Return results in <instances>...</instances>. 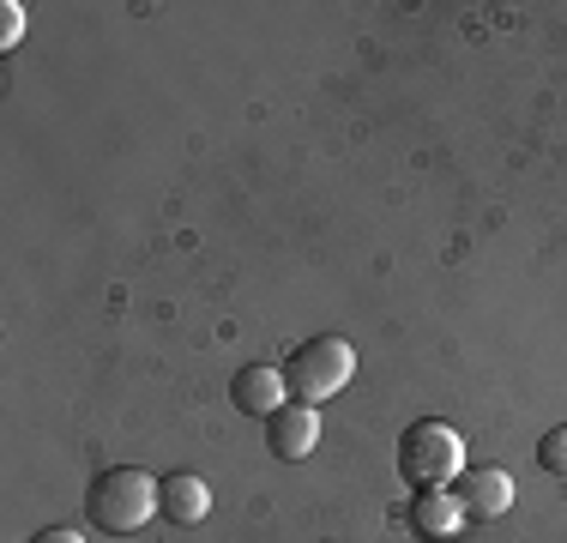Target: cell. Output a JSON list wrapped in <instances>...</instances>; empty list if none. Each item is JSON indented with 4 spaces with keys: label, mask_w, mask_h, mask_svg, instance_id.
I'll return each instance as SVG.
<instances>
[{
    "label": "cell",
    "mask_w": 567,
    "mask_h": 543,
    "mask_svg": "<svg viewBox=\"0 0 567 543\" xmlns=\"http://www.w3.org/2000/svg\"><path fill=\"white\" fill-rule=\"evenodd\" d=\"M465 471V441H458L453 423L441 417H416L411 429L399 434V478L423 495V489H447Z\"/></svg>",
    "instance_id": "3957f363"
},
{
    "label": "cell",
    "mask_w": 567,
    "mask_h": 543,
    "mask_svg": "<svg viewBox=\"0 0 567 543\" xmlns=\"http://www.w3.org/2000/svg\"><path fill=\"white\" fill-rule=\"evenodd\" d=\"M320 441V411L315 404H284V411L266 423V447H272L278 459H308Z\"/></svg>",
    "instance_id": "8992f818"
},
{
    "label": "cell",
    "mask_w": 567,
    "mask_h": 543,
    "mask_svg": "<svg viewBox=\"0 0 567 543\" xmlns=\"http://www.w3.org/2000/svg\"><path fill=\"white\" fill-rule=\"evenodd\" d=\"M152 513H164V501H157V478L140 465H110L85 489V520L110 537H133Z\"/></svg>",
    "instance_id": "6da1fadb"
},
{
    "label": "cell",
    "mask_w": 567,
    "mask_h": 543,
    "mask_svg": "<svg viewBox=\"0 0 567 543\" xmlns=\"http://www.w3.org/2000/svg\"><path fill=\"white\" fill-rule=\"evenodd\" d=\"M537 465H544L549 478H567V423H556L537 441Z\"/></svg>",
    "instance_id": "9c48e42d"
},
{
    "label": "cell",
    "mask_w": 567,
    "mask_h": 543,
    "mask_svg": "<svg viewBox=\"0 0 567 543\" xmlns=\"http://www.w3.org/2000/svg\"><path fill=\"white\" fill-rule=\"evenodd\" d=\"M24 37V7L19 0H0V49H12Z\"/></svg>",
    "instance_id": "30bf717a"
},
{
    "label": "cell",
    "mask_w": 567,
    "mask_h": 543,
    "mask_svg": "<svg viewBox=\"0 0 567 543\" xmlns=\"http://www.w3.org/2000/svg\"><path fill=\"white\" fill-rule=\"evenodd\" d=\"M157 501H164V520L169 525H199L212 513V483L199 471H169L157 483Z\"/></svg>",
    "instance_id": "52a82bcc"
},
{
    "label": "cell",
    "mask_w": 567,
    "mask_h": 543,
    "mask_svg": "<svg viewBox=\"0 0 567 543\" xmlns=\"http://www.w3.org/2000/svg\"><path fill=\"white\" fill-rule=\"evenodd\" d=\"M31 543H85L79 532H66V525H49V532H37Z\"/></svg>",
    "instance_id": "8fae6325"
},
{
    "label": "cell",
    "mask_w": 567,
    "mask_h": 543,
    "mask_svg": "<svg viewBox=\"0 0 567 543\" xmlns=\"http://www.w3.org/2000/svg\"><path fill=\"white\" fill-rule=\"evenodd\" d=\"M350 375H357V345L339 338V332L308 338V345H296L290 362H284V387H290V399L315 404V411L327 399H339V392L350 387Z\"/></svg>",
    "instance_id": "7a4b0ae2"
},
{
    "label": "cell",
    "mask_w": 567,
    "mask_h": 543,
    "mask_svg": "<svg viewBox=\"0 0 567 543\" xmlns=\"http://www.w3.org/2000/svg\"><path fill=\"white\" fill-rule=\"evenodd\" d=\"M411 525L423 532V543H447V537H458V525H465V501H458L453 489H423V495L411 501Z\"/></svg>",
    "instance_id": "ba28073f"
},
{
    "label": "cell",
    "mask_w": 567,
    "mask_h": 543,
    "mask_svg": "<svg viewBox=\"0 0 567 543\" xmlns=\"http://www.w3.org/2000/svg\"><path fill=\"white\" fill-rule=\"evenodd\" d=\"M453 495L465 501V520H502L519 489H513V478L502 465H471V471H458Z\"/></svg>",
    "instance_id": "5b68a950"
},
{
    "label": "cell",
    "mask_w": 567,
    "mask_h": 543,
    "mask_svg": "<svg viewBox=\"0 0 567 543\" xmlns=\"http://www.w3.org/2000/svg\"><path fill=\"white\" fill-rule=\"evenodd\" d=\"M229 399H236L241 417H272L290 404V387H284V369H272V362H248V369L229 375Z\"/></svg>",
    "instance_id": "277c9868"
}]
</instances>
